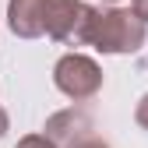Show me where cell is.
Returning <instances> with one entry per match:
<instances>
[{
  "label": "cell",
  "instance_id": "obj_1",
  "mask_svg": "<svg viewBox=\"0 0 148 148\" xmlns=\"http://www.w3.org/2000/svg\"><path fill=\"white\" fill-rule=\"evenodd\" d=\"M148 39V21L131 7H109L99 11L92 7L88 21V46H95L99 53H138Z\"/></svg>",
  "mask_w": 148,
  "mask_h": 148
},
{
  "label": "cell",
  "instance_id": "obj_2",
  "mask_svg": "<svg viewBox=\"0 0 148 148\" xmlns=\"http://www.w3.org/2000/svg\"><path fill=\"white\" fill-rule=\"evenodd\" d=\"M53 85H57L67 99H74V102L92 99L102 88V67L92 57H85V53H67V57H60L57 67H53Z\"/></svg>",
  "mask_w": 148,
  "mask_h": 148
},
{
  "label": "cell",
  "instance_id": "obj_3",
  "mask_svg": "<svg viewBox=\"0 0 148 148\" xmlns=\"http://www.w3.org/2000/svg\"><path fill=\"white\" fill-rule=\"evenodd\" d=\"M88 21L92 7L81 0H49L46 7V35L57 42H74V46L88 42Z\"/></svg>",
  "mask_w": 148,
  "mask_h": 148
},
{
  "label": "cell",
  "instance_id": "obj_4",
  "mask_svg": "<svg viewBox=\"0 0 148 148\" xmlns=\"http://www.w3.org/2000/svg\"><path fill=\"white\" fill-rule=\"evenodd\" d=\"M42 134L57 145V148H74L78 141L92 138V116L85 109H64V113H53L42 127Z\"/></svg>",
  "mask_w": 148,
  "mask_h": 148
},
{
  "label": "cell",
  "instance_id": "obj_5",
  "mask_svg": "<svg viewBox=\"0 0 148 148\" xmlns=\"http://www.w3.org/2000/svg\"><path fill=\"white\" fill-rule=\"evenodd\" d=\"M46 7L49 0H11L7 4V25L21 39H39L46 32Z\"/></svg>",
  "mask_w": 148,
  "mask_h": 148
},
{
  "label": "cell",
  "instance_id": "obj_6",
  "mask_svg": "<svg viewBox=\"0 0 148 148\" xmlns=\"http://www.w3.org/2000/svg\"><path fill=\"white\" fill-rule=\"evenodd\" d=\"M18 148H57V145H53L46 134H25L21 141H18Z\"/></svg>",
  "mask_w": 148,
  "mask_h": 148
},
{
  "label": "cell",
  "instance_id": "obj_7",
  "mask_svg": "<svg viewBox=\"0 0 148 148\" xmlns=\"http://www.w3.org/2000/svg\"><path fill=\"white\" fill-rule=\"evenodd\" d=\"M134 120H138V127H145V131H148V92L141 95V102L134 106Z\"/></svg>",
  "mask_w": 148,
  "mask_h": 148
},
{
  "label": "cell",
  "instance_id": "obj_8",
  "mask_svg": "<svg viewBox=\"0 0 148 148\" xmlns=\"http://www.w3.org/2000/svg\"><path fill=\"white\" fill-rule=\"evenodd\" d=\"M74 148H109L106 141H99V138H85V141H78Z\"/></svg>",
  "mask_w": 148,
  "mask_h": 148
},
{
  "label": "cell",
  "instance_id": "obj_9",
  "mask_svg": "<svg viewBox=\"0 0 148 148\" xmlns=\"http://www.w3.org/2000/svg\"><path fill=\"white\" fill-rule=\"evenodd\" d=\"M131 7H134V11L145 18V21H148V0H131Z\"/></svg>",
  "mask_w": 148,
  "mask_h": 148
},
{
  "label": "cell",
  "instance_id": "obj_10",
  "mask_svg": "<svg viewBox=\"0 0 148 148\" xmlns=\"http://www.w3.org/2000/svg\"><path fill=\"white\" fill-rule=\"evenodd\" d=\"M4 134H7V113L0 109V141H4Z\"/></svg>",
  "mask_w": 148,
  "mask_h": 148
},
{
  "label": "cell",
  "instance_id": "obj_11",
  "mask_svg": "<svg viewBox=\"0 0 148 148\" xmlns=\"http://www.w3.org/2000/svg\"><path fill=\"white\" fill-rule=\"evenodd\" d=\"M106 4H116V0H106Z\"/></svg>",
  "mask_w": 148,
  "mask_h": 148
}]
</instances>
